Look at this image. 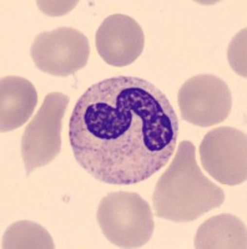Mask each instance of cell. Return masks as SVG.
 Instances as JSON below:
<instances>
[{"instance_id": "obj_2", "label": "cell", "mask_w": 247, "mask_h": 249, "mask_svg": "<svg viewBox=\"0 0 247 249\" xmlns=\"http://www.w3.org/2000/svg\"><path fill=\"white\" fill-rule=\"evenodd\" d=\"M224 202V190L201 172L195 144L182 141L153 191L156 217L186 223L219 208Z\"/></svg>"}, {"instance_id": "obj_12", "label": "cell", "mask_w": 247, "mask_h": 249, "mask_svg": "<svg viewBox=\"0 0 247 249\" xmlns=\"http://www.w3.org/2000/svg\"><path fill=\"white\" fill-rule=\"evenodd\" d=\"M228 61L231 68L239 72L240 76L246 77V29L231 41L228 48Z\"/></svg>"}, {"instance_id": "obj_1", "label": "cell", "mask_w": 247, "mask_h": 249, "mask_svg": "<svg viewBox=\"0 0 247 249\" xmlns=\"http://www.w3.org/2000/svg\"><path fill=\"white\" fill-rule=\"evenodd\" d=\"M179 119L157 86L135 76L109 77L82 93L69 121L77 163L97 181L136 184L168 164Z\"/></svg>"}, {"instance_id": "obj_7", "label": "cell", "mask_w": 247, "mask_h": 249, "mask_svg": "<svg viewBox=\"0 0 247 249\" xmlns=\"http://www.w3.org/2000/svg\"><path fill=\"white\" fill-rule=\"evenodd\" d=\"M177 102L185 121L199 127H211L228 117L232 95L224 80L202 74L184 82L177 93Z\"/></svg>"}, {"instance_id": "obj_8", "label": "cell", "mask_w": 247, "mask_h": 249, "mask_svg": "<svg viewBox=\"0 0 247 249\" xmlns=\"http://www.w3.org/2000/svg\"><path fill=\"white\" fill-rule=\"evenodd\" d=\"M100 57L115 68H124L139 59L145 46V35L136 20L124 14L106 18L95 36Z\"/></svg>"}, {"instance_id": "obj_11", "label": "cell", "mask_w": 247, "mask_h": 249, "mask_svg": "<svg viewBox=\"0 0 247 249\" xmlns=\"http://www.w3.org/2000/svg\"><path fill=\"white\" fill-rule=\"evenodd\" d=\"M3 249H54L55 244L48 231L30 221L15 222L5 231L1 239Z\"/></svg>"}, {"instance_id": "obj_10", "label": "cell", "mask_w": 247, "mask_h": 249, "mask_svg": "<svg viewBox=\"0 0 247 249\" xmlns=\"http://www.w3.org/2000/svg\"><path fill=\"white\" fill-rule=\"evenodd\" d=\"M246 224L233 214H219L209 218L197 230L196 249H246Z\"/></svg>"}, {"instance_id": "obj_4", "label": "cell", "mask_w": 247, "mask_h": 249, "mask_svg": "<svg viewBox=\"0 0 247 249\" xmlns=\"http://www.w3.org/2000/svg\"><path fill=\"white\" fill-rule=\"evenodd\" d=\"M70 97L65 93L46 95L21 137V156L26 175L54 161L61 151L63 119Z\"/></svg>"}, {"instance_id": "obj_9", "label": "cell", "mask_w": 247, "mask_h": 249, "mask_svg": "<svg viewBox=\"0 0 247 249\" xmlns=\"http://www.w3.org/2000/svg\"><path fill=\"white\" fill-rule=\"evenodd\" d=\"M38 92L29 80L6 76L0 81V131L1 133L21 127L34 113Z\"/></svg>"}, {"instance_id": "obj_6", "label": "cell", "mask_w": 247, "mask_h": 249, "mask_svg": "<svg viewBox=\"0 0 247 249\" xmlns=\"http://www.w3.org/2000/svg\"><path fill=\"white\" fill-rule=\"evenodd\" d=\"M30 54L40 71L66 77L85 68L90 55V44L81 31L64 26L40 33L35 37Z\"/></svg>"}, {"instance_id": "obj_3", "label": "cell", "mask_w": 247, "mask_h": 249, "mask_svg": "<svg viewBox=\"0 0 247 249\" xmlns=\"http://www.w3.org/2000/svg\"><path fill=\"white\" fill-rule=\"evenodd\" d=\"M97 223L102 234L119 248H140L155 230L151 207L139 193H109L97 207Z\"/></svg>"}, {"instance_id": "obj_5", "label": "cell", "mask_w": 247, "mask_h": 249, "mask_svg": "<svg viewBox=\"0 0 247 249\" xmlns=\"http://www.w3.org/2000/svg\"><path fill=\"white\" fill-rule=\"evenodd\" d=\"M204 170L226 186L247 179V136L237 128L216 127L205 135L199 148Z\"/></svg>"}]
</instances>
